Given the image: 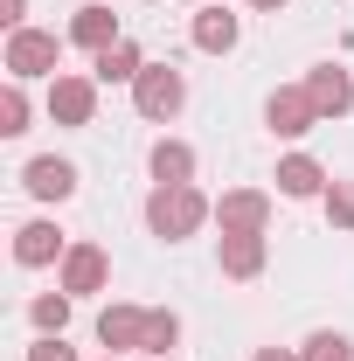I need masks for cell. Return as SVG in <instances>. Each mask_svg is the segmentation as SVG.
<instances>
[{
    "instance_id": "cell-26",
    "label": "cell",
    "mask_w": 354,
    "mask_h": 361,
    "mask_svg": "<svg viewBox=\"0 0 354 361\" xmlns=\"http://www.w3.org/2000/svg\"><path fill=\"white\" fill-rule=\"evenodd\" d=\"M250 7H257V14H278V7H285V0H250Z\"/></svg>"
},
{
    "instance_id": "cell-23",
    "label": "cell",
    "mask_w": 354,
    "mask_h": 361,
    "mask_svg": "<svg viewBox=\"0 0 354 361\" xmlns=\"http://www.w3.org/2000/svg\"><path fill=\"white\" fill-rule=\"evenodd\" d=\"M28 361H77V348H70L63 334H35V348H28Z\"/></svg>"
},
{
    "instance_id": "cell-11",
    "label": "cell",
    "mask_w": 354,
    "mask_h": 361,
    "mask_svg": "<svg viewBox=\"0 0 354 361\" xmlns=\"http://www.w3.org/2000/svg\"><path fill=\"white\" fill-rule=\"evenodd\" d=\"M21 188H28L35 202H70V195H77V167H70V160H56V153H42V160H28V167H21Z\"/></svg>"
},
{
    "instance_id": "cell-13",
    "label": "cell",
    "mask_w": 354,
    "mask_h": 361,
    "mask_svg": "<svg viewBox=\"0 0 354 361\" xmlns=\"http://www.w3.org/2000/svg\"><path fill=\"white\" fill-rule=\"evenodd\" d=\"M70 42H77V49H90V56H97V49H111V42H126V35H118V14H111L104 0L77 7V21H70Z\"/></svg>"
},
{
    "instance_id": "cell-5",
    "label": "cell",
    "mask_w": 354,
    "mask_h": 361,
    "mask_svg": "<svg viewBox=\"0 0 354 361\" xmlns=\"http://www.w3.org/2000/svg\"><path fill=\"white\" fill-rule=\"evenodd\" d=\"M49 118L56 126H90L97 118V77H49Z\"/></svg>"
},
{
    "instance_id": "cell-8",
    "label": "cell",
    "mask_w": 354,
    "mask_h": 361,
    "mask_svg": "<svg viewBox=\"0 0 354 361\" xmlns=\"http://www.w3.org/2000/svg\"><path fill=\"white\" fill-rule=\"evenodd\" d=\"M306 97L319 104V118H348L354 111V77L341 63H312L306 70Z\"/></svg>"
},
{
    "instance_id": "cell-14",
    "label": "cell",
    "mask_w": 354,
    "mask_h": 361,
    "mask_svg": "<svg viewBox=\"0 0 354 361\" xmlns=\"http://www.w3.org/2000/svg\"><path fill=\"white\" fill-rule=\"evenodd\" d=\"M216 264H222V278H257V271L271 264V243L264 236H222Z\"/></svg>"
},
{
    "instance_id": "cell-4",
    "label": "cell",
    "mask_w": 354,
    "mask_h": 361,
    "mask_svg": "<svg viewBox=\"0 0 354 361\" xmlns=\"http://www.w3.org/2000/svg\"><path fill=\"white\" fill-rule=\"evenodd\" d=\"M216 223H222V236H264L271 229V195L264 188H229L216 202Z\"/></svg>"
},
{
    "instance_id": "cell-24",
    "label": "cell",
    "mask_w": 354,
    "mask_h": 361,
    "mask_svg": "<svg viewBox=\"0 0 354 361\" xmlns=\"http://www.w3.org/2000/svg\"><path fill=\"white\" fill-rule=\"evenodd\" d=\"M21 14H28V0H0V21H7V35H14V28H28Z\"/></svg>"
},
{
    "instance_id": "cell-7",
    "label": "cell",
    "mask_w": 354,
    "mask_h": 361,
    "mask_svg": "<svg viewBox=\"0 0 354 361\" xmlns=\"http://www.w3.org/2000/svg\"><path fill=\"white\" fill-rule=\"evenodd\" d=\"M264 118H271V133H278V139H306L312 126H319V104L306 97V84H285V90H271Z\"/></svg>"
},
{
    "instance_id": "cell-16",
    "label": "cell",
    "mask_w": 354,
    "mask_h": 361,
    "mask_svg": "<svg viewBox=\"0 0 354 361\" xmlns=\"http://www.w3.org/2000/svg\"><path fill=\"white\" fill-rule=\"evenodd\" d=\"M146 167H153L160 188H181V180H195V146H188V139H153Z\"/></svg>"
},
{
    "instance_id": "cell-27",
    "label": "cell",
    "mask_w": 354,
    "mask_h": 361,
    "mask_svg": "<svg viewBox=\"0 0 354 361\" xmlns=\"http://www.w3.org/2000/svg\"><path fill=\"white\" fill-rule=\"evenodd\" d=\"M104 361H126V355H104Z\"/></svg>"
},
{
    "instance_id": "cell-15",
    "label": "cell",
    "mask_w": 354,
    "mask_h": 361,
    "mask_svg": "<svg viewBox=\"0 0 354 361\" xmlns=\"http://www.w3.org/2000/svg\"><path fill=\"white\" fill-rule=\"evenodd\" d=\"M278 195H292V202L326 195V167H319L312 153H285V160H278Z\"/></svg>"
},
{
    "instance_id": "cell-28",
    "label": "cell",
    "mask_w": 354,
    "mask_h": 361,
    "mask_svg": "<svg viewBox=\"0 0 354 361\" xmlns=\"http://www.w3.org/2000/svg\"><path fill=\"white\" fill-rule=\"evenodd\" d=\"M195 7H202V0H195Z\"/></svg>"
},
{
    "instance_id": "cell-9",
    "label": "cell",
    "mask_w": 354,
    "mask_h": 361,
    "mask_svg": "<svg viewBox=\"0 0 354 361\" xmlns=\"http://www.w3.org/2000/svg\"><path fill=\"white\" fill-rule=\"evenodd\" d=\"M63 257H70V243H63L56 223H21V229H14V264H21V271L63 264Z\"/></svg>"
},
{
    "instance_id": "cell-17",
    "label": "cell",
    "mask_w": 354,
    "mask_h": 361,
    "mask_svg": "<svg viewBox=\"0 0 354 361\" xmlns=\"http://www.w3.org/2000/svg\"><path fill=\"white\" fill-rule=\"evenodd\" d=\"M139 70H146L139 42H111V49L90 56V77H97V84H139Z\"/></svg>"
},
{
    "instance_id": "cell-19",
    "label": "cell",
    "mask_w": 354,
    "mask_h": 361,
    "mask_svg": "<svg viewBox=\"0 0 354 361\" xmlns=\"http://www.w3.org/2000/svg\"><path fill=\"white\" fill-rule=\"evenodd\" d=\"M28 319H35V334H63V326H70V292H63V285L42 292V299L28 306Z\"/></svg>"
},
{
    "instance_id": "cell-22",
    "label": "cell",
    "mask_w": 354,
    "mask_h": 361,
    "mask_svg": "<svg viewBox=\"0 0 354 361\" xmlns=\"http://www.w3.org/2000/svg\"><path fill=\"white\" fill-rule=\"evenodd\" d=\"M319 202H326V223L334 229H354V180H334Z\"/></svg>"
},
{
    "instance_id": "cell-20",
    "label": "cell",
    "mask_w": 354,
    "mask_h": 361,
    "mask_svg": "<svg viewBox=\"0 0 354 361\" xmlns=\"http://www.w3.org/2000/svg\"><path fill=\"white\" fill-rule=\"evenodd\" d=\"M299 361H354V341H348V334H334V326H319V334H306Z\"/></svg>"
},
{
    "instance_id": "cell-6",
    "label": "cell",
    "mask_w": 354,
    "mask_h": 361,
    "mask_svg": "<svg viewBox=\"0 0 354 361\" xmlns=\"http://www.w3.org/2000/svg\"><path fill=\"white\" fill-rule=\"evenodd\" d=\"M97 341H104V355H146V306L111 299L97 313Z\"/></svg>"
},
{
    "instance_id": "cell-29",
    "label": "cell",
    "mask_w": 354,
    "mask_h": 361,
    "mask_svg": "<svg viewBox=\"0 0 354 361\" xmlns=\"http://www.w3.org/2000/svg\"><path fill=\"white\" fill-rule=\"evenodd\" d=\"M167 361H174V355H167Z\"/></svg>"
},
{
    "instance_id": "cell-10",
    "label": "cell",
    "mask_w": 354,
    "mask_h": 361,
    "mask_svg": "<svg viewBox=\"0 0 354 361\" xmlns=\"http://www.w3.org/2000/svg\"><path fill=\"white\" fill-rule=\"evenodd\" d=\"M104 278H111V257L97 250V243H70V257H63V292L70 299H84V292H104Z\"/></svg>"
},
{
    "instance_id": "cell-25",
    "label": "cell",
    "mask_w": 354,
    "mask_h": 361,
    "mask_svg": "<svg viewBox=\"0 0 354 361\" xmlns=\"http://www.w3.org/2000/svg\"><path fill=\"white\" fill-rule=\"evenodd\" d=\"M250 361H299V348H257Z\"/></svg>"
},
{
    "instance_id": "cell-2",
    "label": "cell",
    "mask_w": 354,
    "mask_h": 361,
    "mask_svg": "<svg viewBox=\"0 0 354 361\" xmlns=\"http://www.w3.org/2000/svg\"><path fill=\"white\" fill-rule=\"evenodd\" d=\"M56 63H63V42H56L49 28H14V35H7V77H14V84H35V77H63Z\"/></svg>"
},
{
    "instance_id": "cell-12",
    "label": "cell",
    "mask_w": 354,
    "mask_h": 361,
    "mask_svg": "<svg viewBox=\"0 0 354 361\" xmlns=\"http://www.w3.org/2000/svg\"><path fill=\"white\" fill-rule=\"evenodd\" d=\"M236 35H243V21H236L229 7H216V0H202V14H195V49H202V56H229Z\"/></svg>"
},
{
    "instance_id": "cell-21",
    "label": "cell",
    "mask_w": 354,
    "mask_h": 361,
    "mask_svg": "<svg viewBox=\"0 0 354 361\" xmlns=\"http://www.w3.org/2000/svg\"><path fill=\"white\" fill-rule=\"evenodd\" d=\"M28 133V90L7 77V90H0V139H21Z\"/></svg>"
},
{
    "instance_id": "cell-1",
    "label": "cell",
    "mask_w": 354,
    "mask_h": 361,
    "mask_svg": "<svg viewBox=\"0 0 354 361\" xmlns=\"http://www.w3.org/2000/svg\"><path fill=\"white\" fill-rule=\"evenodd\" d=\"M209 216H216V202H209L195 180H181V188H160V180H153V195H146V229L167 236V243H188Z\"/></svg>"
},
{
    "instance_id": "cell-3",
    "label": "cell",
    "mask_w": 354,
    "mask_h": 361,
    "mask_svg": "<svg viewBox=\"0 0 354 361\" xmlns=\"http://www.w3.org/2000/svg\"><path fill=\"white\" fill-rule=\"evenodd\" d=\"M133 104H139V118L167 126L181 104H188V77H181L174 63H146V70H139V84H133Z\"/></svg>"
},
{
    "instance_id": "cell-18",
    "label": "cell",
    "mask_w": 354,
    "mask_h": 361,
    "mask_svg": "<svg viewBox=\"0 0 354 361\" xmlns=\"http://www.w3.org/2000/svg\"><path fill=\"white\" fill-rule=\"evenodd\" d=\"M174 341H181V313H174V306H153V313H146V355L167 361Z\"/></svg>"
}]
</instances>
